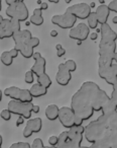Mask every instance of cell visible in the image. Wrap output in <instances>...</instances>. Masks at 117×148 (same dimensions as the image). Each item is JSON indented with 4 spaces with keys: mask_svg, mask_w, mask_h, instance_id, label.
<instances>
[{
    "mask_svg": "<svg viewBox=\"0 0 117 148\" xmlns=\"http://www.w3.org/2000/svg\"><path fill=\"white\" fill-rule=\"evenodd\" d=\"M23 123H24V118H23V117H18V119L16 120V124H15V125H16L17 127H19V126L22 125Z\"/></svg>",
    "mask_w": 117,
    "mask_h": 148,
    "instance_id": "cell-36",
    "label": "cell"
},
{
    "mask_svg": "<svg viewBox=\"0 0 117 148\" xmlns=\"http://www.w3.org/2000/svg\"><path fill=\"white\" fill-rule=\"evenodd\" d=\"M99 2L101 3V5H102V4H105V0H99Z\"/></svg>",
    "mask_w": 117,
    "mask_h": 148,
    "instance_id": "cell-49",
    "label": "cell"
},
{
    "mask_svg": "<svg viewBox=\"0 0 117 148\" xmlns=\"http://www.w3.org/2000/svg\"><path fill=\"white\" fill-rule=\"evenodd\" d=\"M114 62L117 64V53H116V55H115V59H114Z\"/></svg>",
    "mask_w": 117,
    "mask_h": 148,
    "instance_id": "cell-51",
    "label": "cell"
},
{
    "mask_svg": "<svg viewBox=\"0 0 117 148\" xmlns=\"http://www.w3.org/2000/svg\"><path fill=\"white\" fill-rule=\"evenodd\" d=\"M77 69V64L74 60H68L65 63H61L59 65L57 73L55 75V81L57 84L66 86L70 83L72 79V72Z\"/></svg>",
    "mask_w": 117,
    "mask_h": 148,
    "instance_id": "cell-5",
    "label": "cell"
},
{
    "mask_svg": "<svg viewBox=\"0 0 117 148\" xmlns=\"http://www.w3.org/2000/svg\"><path fill=\"white\" fill-rule=\"evenodd\" d=\"M62 48H63V46L61 45V44H57V45H55V50H57H57L62 49Z\"/></svg>",
    "mask_w": 117,
    "mask_h": 148,
    "instance_id": "cell-43",
    "label": "cell"
},
{
    "mask_svg": "<svg viewBox=\"0 0 117 148\" xmlns=\"http://www.w3.org/2000/svg\"><path fill=\"white\" fill-rule=\"evenodd\" d=\"M31 25H34L37 27H41L43 23V10L41 8H37L33 10V13L30 17Z\"/></svg>",
    "mask_w": 117,
    "mask_h": 148,
    "instance_id": "cell-21",
    "label": "cell"
},
{
    "mask_svg": "<svg viewBox=\"0 0 117 148\" xmlns=\"http://www.w3.org/2000/svg\"><path fill=\"white\" fill-rule=\"evenodd\" d=\"M95 12H96L97 17H98V21L101 25L107 23L109 14H110V9H109L108 5H105V4L100 5V6H98L96 8Z\"/></svg>",
    "mask_w": 117,
    "mask_h": 148,
    "instance_id": "cell-18",
    "label": "cell"
},
{
    "mask_svg": "<svg viewBox=\"0 0 117 148\" xmlns=\"http://www.w3.org/2000/svg\"><path fill=\"white\" fill-rule=\"evenodd\" d=\"M39 45V38H32V40H31V46H32L33 49L37 48Z\"/></svg>",
    "mask_w": 117,
    "mask_h": 148,
    "instance_id": "cell-32",
    "label": "cell"
},
{
    "mask_svg": "<svg viewBox=\"0 0 117 148\" xmlns=\"http://www.w3.org/2000/svg\"><path fill=\"white\" fill-rule=\"evenodd\" d=\"M24 80L27 84H32L33 81H34V73H33L31 70L27 71L25 73V76H24Z\"/></svg>",
    "mask_w": 117,
    "mask_h": 148,
    "instance_id": "cell-26",
    "label": "cell"
},
{
    "mask_svg": "<svg viewBox=\"0 0 117 148\" xmlns=\"http://www.w3.org/2000/svg\"><path fill=\"white\" fill-rule=\"evenodd\" d=\"M19 2H23V1H24V0H18Z\"/></svg>",
    "mask_w": 117,
    "mask_h": 148,
    "instance_id": "cell-54",
    "label": "cell"
},
{
    "mask_svg": "<svg viewBox=\"0 0 117 148\" xmlns=\"http://www.w3.org/2000/svg\"><path fill=\"white\" fill-rule=\"evenodd\" d=\"M110 128L100 119L98 118L95 121H92L85 127L84 137L89 143L94 144L97 141L103 139L105 136L110 131Z\"/></svg>",
    "mask_w": 117,
    "mask_h": 148,
    "instance_id": "cell-3",
    "label": "cell"
},
{
    "mask_svg": "<svg viewBox=\"0 0 117 148\" xmlns=\"http://www.w3.org/2000/svg\"><path fill=\"white\" fill-rule=\"evenodd\" d=\"M31 33L28 29H23V31L17 32L13 36V41H14V48L19 51V53L25 58L29 59L33 56V48L31 46V40H32Z\"/></svg>",
    "mask_w": 117,
    "mask_h": 148,
    "instance_id": "cell-4",
    "label": "cell"
},
{
    "mask_svg": "<svg viewBox=\"0 0 117 148\" xmlns=\"http://www.w3.org/2000/svg\"><path fill=\"white\" fill-rule=\"evenodd\" d=\"M110 99V97L92 81L82 84L78 91L73 95L71 108L77 119L82 121L89 120L95 112H102L104 106Z\"/></svg>",
    "mask_w": 117,
    "mask_h": 148,
    "instance_id": "cell-1",
    "label": "cell"
},
{
    "mask_svg": "<svg viewBox=\"0 0 117 148\" xmlns=\"http://www.w3.org/2000/svg\"><path fill=\"white\" fill-rule=\"evenodd\" d=\"M57 143H59V136H51V137L49 138V144L51 146H53V147H55V146L57 145Z\"/></svg>",
    "mask_w": 117,
    "mask_h": 148,
    "instance_id": "cell-30",
    "label": "cell"
},
{
    "mask_svg": "<svg viewBox=\"0 0 117 148\" xmlns=\"http://www.w3.org/2000/svg\"><path fill=\"white\" fill-rule=\"evenodd\" d=\"M65 54H66V50H65L64 48H62V49L57 50V57H63Z\"/></svg>",
    "mask_w": 117,
    "mask_h": 148,
    "instance_id": "cell-35",
    "label": "cell"
},
{
    "mask_svg": "<svg viewBox=\"0 0 117 148\" xmlns=\"http://www.w3.org/2000/svg\"><path fill=\"white\" fill-rule=\"evenodd\" d=\"M18 0H5V2H6L7 6H10V5L14 4V3H16Z\"/></svg>",
    "mask_w": 117,
    "mask_h": 148,
    "instance_id": "cell-37",
    "label": "cell"
},
{
    "mask_svg": "<svg viewBox=\"0 0 117 148\" xmlns=\"http://www.w3.org/2000/svg\"><path fill=\"white\" fill-rule=\"evenodd\" d=\"M90 38H91V40H92V41H96L97 38H98V34H97L96 32H95V33H92L90 35Z\"/></svg>",
    "mask_w": 117,
    "mask_h": 148,
    "instance_id": "cell-40",
    "label": "cell"
},
{
    "mask_svg": "<svg viewBox=\"0 0 117 148\" xmlns=\"http://www.w3.org/2000/svg\"><path fill=\"white\" fill-rule=\"evenodd\" d=\"M32 58L34 59V64L31 67V71L34 73V75L37 77L43 76V74H45V66H47V61L45 58L41 56V53L37 52L33 54Z\"/></svg>",
    "mask_w": 117,
    "mask_h": 148,
    "instance_id": "cell-16",
    "label": "cell"
},
{
    "mask_svg": "<svg viewBox=\"0 0 117 148\" xmlns=\"http://www.w3.org/2000/svg\"><path fill=\"white\" fill-rule=\"evenodd\" d=\"M37 83H39V84H41V85H43V86H45V88H49V87L51 85V77H49L47 73L43 74V76L37 77Z\"/></svg>",
    "mask_w": 117,
    "mask_h": 148,
    "instance_id": "cell-25",
    "label": "cell"
},
{
    "mask_svg": "<svg viewBox=\"0 0 117 148\" xmlns=\"http://www.w3.org/2000/svg\"><path fill=\"white\" fill-rule=\"evenodd\" d=\"M20 21L15 19H4L0 16V39H8L13 38L15 33L20 32Z\"/></svg>",
    "mask_w": 117,
    "mask_h": 148,
    "instance_id": "cell-6",
    "label": "cell"
},
{
    "mask_svg": "<svg viewBox=\"0 0 117 148\" xmlns=\"http://www.w3.org/2000/svg\"><path fill=\"white\" fill-rule=\"evenodd\" d=\"M43 148H57V147H53V146H49V147H47V146H45Z\"/></svg>",
    "mask_w": 117,
    "mask_h": 148,
    "instance_id": "cell-53",
    "label": "cell"
},
{
    "mask_svg": "<svg viewBox=\"0 0 117 148\" xmlns=\"http://www.w3.org/2000/svg\"><path fill=\"white\" fill-rule=\"evenodd\" d=\"M49 2H51V3H55V4H57V3H59V1H60V0H49ZM73 0H65V2L67 3V4H69V3H71L72 2Z\"/></svg>",
    "mask_w": 117,
    "mask_h": 148,
    "instance_id": "cell-39",
    "label": "cell"
},
{
    "mask_svg": "<svg viewBox=\"0 0 117 148\" xmlns=\"http://www.w3.org/2000/svg\"><path fill=\"white\" fill-rule=\"evenodd\" d=\"M91 9L92 8L90 7V5L87 3H78V4H74L68 7L66 11L75 15L79 19H87L92 12Z\"/></svg>",
    "mask_w": 117,
    "mask_h": 148,
    "instance_id": "cell-12",
    "label": "cell"
},
{
    "mask_svg": "<svg viewBox=\"0 0 117 148\" xmlns=\"http://www.w3.org/2000/svg\"><path fill=\"white\" fill-rule=\"evenodd\" d=\"M39 106H37V105H33V109H32V113L33 114H39Z\"/></svg>",
    "mask_w": 117,
    "mask_h": 148,
    "instance_id": "cell-38",
    "label": "cell"
},
{
    "mask_svg": "<svg viewBox=\"0 0 117 148\" xmlns=\"http://www.w3.org/2000/svg\"><path fill=\"white\" fill-rule=\"evenodd\" d=\"M59 115H60V108L57 105H49L45 109V117L49 121H55L59 119Z\"/></svg>",
    "mask_w": 117,
    "mask_h": 148,
    "instance_id": "cell-19",
    "label": "cell"
},
{
    "mask_svg": "<svg viewBox=\"0 0 117 148\" xmlns=\"http://www.w3.org/2000/svg\"><path fill=\"white\" fill-rule=\"evenodd\" d=\"M110 99L117 105V91L116 90H112V93H111Z\"/></svg>",
    "mask_w": 117,
    "mask_h": 148,
    "instance_id": "cell-33",
    "label": "cell"
},
{
    "mask_svg": "<svg viewBox=\"0 0 117 148\" xmlns=\"http://www.w3.org/2000/svg\"><path fill=\"white\" fill-rule=\"evenodd\" d=\"M87 19H88V27L92 29H96L99 23L96 12H91V14L89 15V17Z\"/></svg>",
    "mask_w": 117,
    "mask_h": 148,
    "instance_id": "cell-24",
    "label": "cell"
},
{
    "mask_svg": "<svg viewBox=\"0 0 117 148\" xmlns=\"http://www.w3.org/2000/svg\"><path fill=\"white\" fill-rule=\"evenodd\" d=\"M5 12H6V15L10 19H15V21H18L20 23L26 21L29 15L28 9H27L25 3L19 2V1H17L16 3L7 7Z\"/></svg>",
    "mask_w": 117,
    "mask_h": 148,
    "instance_id": "cell-8",
    "label": "cell"
},
{
    "mask_svg": "<svg viewBox=\"0 0 117 148\" xmlns=\"http://www.w3.org/2000/svg\"><path fill=\"white\" fill-rule=\"evenodd\" d=\"M37 4H39V6H41V5L43 4V1H41V0H37Z\"/></svg>",
    "mask_w": 117,
    "mask_h": 148,
    "instance_id": "cell-47",
    "label": "cell"
},
{
    "mask_svg": "<svg viewBox=\"0 0 117 148\" xmlns=\"http://www.w3.org/2000/svg\"><path fill=\"white\" fill-rule=\"evenodd\" d=\"M7 109L11 112L13 115H17L19 117H23L24 119L29 120L31 118V114L33 109V103H22V101H12L7 105Z\"/></svg>",
    "mask_w": 117,
    "mask_h": 148,
    "instance_id": "cell-7",
    "label": "cell"
},
{
    "mask_svg": "<svg viewBox=\"0 0 117 148\" xmlns=\"http://www.w3.org/2000/svg\"><path fill=\"white\" fill-rule=\"evenodd\" d=\"M43 128V121L41 118H34V119H29L26 123L24 130H23V137L29 138L34 133H39L41 131Z\"/></svg>",
    "mask_w": 117,
    "mask_h": 148,
    "instance_id": "cell-15",
    "label": "cell"
},
{
    "mask_svg": "<svg viewBox=\"0 0 117 148\" xmlns=\"http://www.w3.org/2000/svg\"><path fill=\"white\" fill-rule=\"evenodd\" d=\"M59 121L67 129H71L72 127L76 126V115L72 108L63 107L60 109V115H59Z\"/></svg>",
    "mask_w": 117,
    "mask_h": 148,
    "instance_id": "cell-11",
    "label": "cell"
},
{
    "mask_svg": "<svg viewBox=\"0 0 117 148\" xmlns=\"http://www.w3.org/2000/svg\"><path fill=\"white\" fill-rule=\"evenodd\" d=\"M112 23H114V25H117V15L112 18Z\"/></svg>",
    "mask_w": 117,
    "mask_h": 148,
    "instance_id": "cell-44",
    "label": "cell"
},
{
    "mask_svg": "<svg viewBox=\"0 0 117 148\" xmlns=\"http://www.w3.org/2000/svg\"><path fill=\"white\" fill-rule=\"evenodd\" d=\"M29 90H30V93L33 97H41L47 93V88H45V86L41 85L39 83L33 84Z\"/></svg>",
    "mask_w": 117,
    "mask_h": 148,
    "instance_id": "cell-20",
    "label": "cell"
},
{
    "mask_svg": "<svg viewBox=\"0 0 117 148\" xmlns=\"http://www.w3.org/2000/svg\"><path fill=\"white\" fill-rule=\"evenodd\" d=\"M9 148H31V145L27 142H16L13 143Z\"/></svg>",
    "mask_w": 117,
    "mask_h": 148,
    "instance_id": "cell-27",
    "label": "cell"
},
{
    "mask_svg": "<svg viewBox=\"0 0 117 148\" xmlns=\"http://www.w3.org/2000/svg\"><path fill=\"white\" fill-rule=\"evenodd\" d=\"M3 143V139H2V136H0V145H2Z\"/></svg>",
    "mask_w": 117,
    "mask_h": 148,
    "instance_id": "cell-48",
    "label": "cell"
},
{
    "mask_svg": "<svg viewBox=\"0 0 117 148\" xmlns=\"http://www.w3.org/2000/svg\"><path fill=\"white\" fill-rule=\"evenodd\" d=\"M81 44H82V41H78V42H77V45H78V46H80Z\"/></svg>",
    "mask_w": 117,
    "mask_h": 148,
    "instance_id": "cell-52",
    "label": "cell"
},
{
    "mask_svg": "<svg viewBox=\"0 0 117 148\" xmlns=\"http://www.w3.org/2000/svg\"><path fill=\"white\" fill-rule=\"evenodd\" d=\"M89 36H90V27L84 23L77 25L75 27L70 29V33H69V37L71 39L82 42L88 39Z\"/></svg>",
    "mask_w": 117,
    "mask_h": 148,
    "instance_id": "cell-14",
    "label": "cell"
},
{
    "mask_svg": "<svg viewBox=\"0 0 117 148\" xmlns=\"http://www.w3.org/2000/svg\"><path fill=\"white\" fill-rule=\"evenodd\" d=\"M89 5H90V7H91V8H93V7H95V5H96V3H95V2H91Z\"/></svg>",
    "mask_w": 117,
    "mask_h": 148,
    "instance_id": "cell-45",
    "label": "cell"
},
{
    "mask_svg": "<svg viewBox=\"0 0 117 148\" xmlns=\"http://www.w3.org/2000/svg\"><path fill=\"white\" fill-rule=\"evenodd\" d=\"M113 90H116L117 91V82L115 83L114 85H113Z\"/></svg>",
    "mask_w": 117,
    "mask_h": 148,
    "instance_id": "cell-46",
    "label": "cell"
},
{
    "mask_svg": "<svg viewBox=\"0 0 117 148\" xmlns=\"http://www.w3.org/2000/svg\"><path fill=\"white\" fill-rule=\"evenodd\" d=\"M101 40L99 44V60L98 72L110 68L116 55L117 34L111 29L108 23L101 25Z\"/></svg>",
    "mask_w": 117,
    "mask_h": 148,
    "instance_id": "cell-2",
    "label": "cell"
},
{
    "mask_svg": "<svg viewBox=\"0 0 117 148\" xmlns=\"http://www.w3.org/2000/svg\"><path fill=\"white\" fill-rule=\"evenodd\" d=\"M98 74L99 76L102 79H104L108 84L113 86L117 82V64H113L110 68L102 72H98Z\"/></svg>",
    "mask_w": 117,
    "mask_h": 148,
    "instance_id": "cell-17",
    "label": "cell"
},
{
    "mask_svg": "<svg viewBox=\"0 0 117 148\" xmlns=\"http://www.w3.org/2000/svg\"><path fill=\"white\" fill-rule=\"evenodd\" d=\"M43 147H45V145H43V142L41 138L34 139L32 144H31V148H43Z\"/></svg>",
    "mask_w": 117,
    "mask_h": 148,
    "instance_id": "cell-29",
    "label": "cell"
},
{
    "mask_svg": "<svg viewBox=\"0 0 117 148\" xmlns=\"http://www.w3.org/2000/svg\"><path fill=\"white\" fill-rule=\"evenodd\" d=\"M39 8L41 9V10H47V8H49V5H47V3L45 2H43V4L39 6Z\"/></svg>",
    "mask_w": 117,
    "mask_h": 148,
    "instance_id": "cell-41",
    "label": "cell"
},
{
    "mask_svg": "<svg viewBox=\"0 0 117 148\" xmlns=\"http://www.w3.org/2000/svg\"><path fill=\"white\" fill-rule=\"evenodd\" d=\"M77 17L69 12H65L64 14L53 15L51 17V23L64 29H72L77 23Z\"/></svg>",
    "mask_w": 117,
    "mask_h": 148,
    "instance_id": "cell-10",
    "label": "cell"
},
{
    "mask_svg": "<svg viewBox=\"0 0 117 148\" xmlns=\"http://www.w3.org/2000/svg\"><path fill=\"white\" fill-rule=\"evenodd\" d=\"M115 112H117V105L110 99L103 108L102 114L103 115H109V114L115 113Z\"/></svg>",
    "mask_w": 117,
    "mask_h": 148,
    "instance_id": "cell-22",
    "label": "cell"
},
{
    "mask_svg": "<svg viewBox=\"0 0 117 148\" xmlns=\"http://www.w3.org/2000/svg\"><path fill=\"white\" fill-rule=\"evenodd\" d=\"M30 21H26V23H25V25H26V27H28V25H30Z\"/></svg>",
    "mask_w": 117,
    "mask_h": 148,
    "instance_id": "cell-50",
    "label": "cell"
},
{
    "mask_svg": "<svg viewBox=\"0 0 117 148\" xmlns=\"http://www.w3.org/2000/svg\"><path fill=\"white\" fill-rule=\"evenodd\" d=\"M10 54H11V56L13 57V59H14V58H16L17 56H18L19 51L17 49H15V48H13L12 50H10Z\"/></svg>",
    "mask_w": 117,
    "mask_h": 148,
    "instance_id": "cell-34",
    "label": "cell"
},
{
    "mask_svg": "<svg viewBox=\"0 0 117 148\" xmlns=\"http://www.w3.org/2000/svg\"><path fill=\"white\" fill-rule=\"evenodd\" d=\"M0 148H2V147H0Z\"/></svg>",
    "mask_w": 117,
    "mask_h": 148,
    "instance_id": "cell-55",
    "label": "cell"
},
{
    "mask_svg": "<svg viewBox=\"0 0 117 148\" xmlns=\"http://www.w3.org/2000/svg\"><path fill=\"white\" fill-rule=\"evenodd\" d=\"M5 97H9L12 101H22V103H32L33 97L29 89H21L16 86H10L5 88L3 91Z\"/></svg>",
    "mask_w": 117,
    "mask_h": 148,
    "instance_id": "cell-9",
    "label": "cell"
},
{
    "mask_svg": "<svg viewBox=\"0 0 117 148\" xmlns=\"http://www.w3.org/2000/svg\"><path fill=\"white\" fill-rule=\"evenodd\" d=\"M85 127L84 126H74L68 130L69 140L74 145L75 148H80L82 146V141L84 138Z\"/></svg>",
    "mask_w": 117,
    "mask_h": 148,
    "instance_id": "cell-13",
    "label": "cell"
},
{
    "mask_svg": "<svg viewBox=\"0 0 117 148\" xmlns=\"http://www.w3.org/2000/svg\"><path fill=\"white\" fill-rule=\"evenodd\" d=\"M1 62L5 66H11L13 63V57L11 56L10 51H5L1 54Z\"/></svg>",
    "mask_w": 117,
    "mask_h": 148,
    "instance_id": "cell-23",
    "label": "cell"
},
{
    "mask_svg": "<svg viewBox=\"0 0 117 148\" xmlns=\"http://www.w3.org/2000/svg\"><path fill=\"white\" fill-rule=\"evenodd\" d=\"M11 112L9 111L8 109L6 110H3V111H1V114H0V116H1V118H2L4 121H10L11 119Z\"/></svg>",
    "mask_w": 117,
    "mask_h": 148,
    "instance_id": "cell-28",
    "label": "cell"
},
{
    "mask_svg": "<svg viewBox=\"0 0 117 148\" xmlns=\"http://www.w3.org/2000/svg\"><path fill=\"white\" fill-rule=\"evenodd\" d=\"M57 36V31H55V29H53V31H51V37L55 38Z\"/></svg>",
    "mask_w": 117,
    "mask_h": 148,
    "instance_id": "cell-42",
    "label": "cell"
},
{
    "mask_svg": "<svg viewBox=\"0 0 117 148\" xmlns=\"http://www.w3.org/2000/svg\"><path fill=\"white\" fill-rule=\"evenodd\" d=\"M108 7H109V9H110V11H113V12L117 13V0L111 1V2L109 3Z\"/></svg>",
    "mask_w": 117,
    "mask_h": 148,
    "instance_id": "cell-31",
    "label": "cell"
}]
</instances>
